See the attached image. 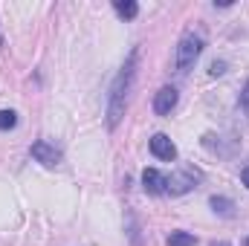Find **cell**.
Masks as SVG:
<instances>
[{"label":"cell","instance_id":"obj_13","mask_svg":"<svg viewBox=\"0 0 249 246\" xmlns=\"http://www.w3.org/2000/svg\"><path fill=\"white\" fill-rule=\"evenodd\" d=\"M241 107L249 113V81L244 84V90H241Z\"/></svg>","mask_w":249,"mask_h":246},{"label":"cell","instance_id":"obj_8","mask_svg":"<svg viewBox=\"0 0 249 246\" xmlns=\"http://www.w3.org/2000/svg\"><path fill=\"white\" fill-rule=\"evenodd\" d=\"M209 206L214 209V214H223V217H232V214H235V203H232L229 197H217V194H214V197L209 200Z\"/></svg>","mask_w":249,"mask_h":246},{"label":"cell","instance_id":"obj_12","mask_svg":"<svg viewBox=\"0 0 249 246\" xmlns=\"http://www.w3.org/2000/svg\"><path fill=\"white\" fill-rule=\"evenodd\" d=\"M209 72H212V75H223V72H226V61H212Z\"/></svg>","mask_w":249,"mask_h":246},{"label":"cell","instance_id":"obj_4","mask_svg":"<svg viewBox=\"0 0 249 246\" xmlns=\"http://www.w3.org/2000/svg\"><path fill=\"white\" fill-rule=\"evenodd\" d=\"M200 180V174H194V171H180V174H171V177H165V191H171V194H186L191 191L194 185Z\"/></svg>","mask_w":249,"mask_h":246},{"label":"cell","instance_id":"obj_11","mask_svg":"<svg viewBox=\"0 0 249 246\" xmlns=\"http://www.w3.org/2000/svg\"><path fill=\"white\" fill-rule=\"evenodd\" d=\"M18 124V113L15 110H0V130H12Z\"/></svg>","mask_w":249,"mask_h":246},{"label":"cell","instance_id":"obj_9","mask_svg":"<svg viewBox=\"0 0 249 246\" xmlns=\"http://www.w3.org/2000/svg\"><path fill=\"white\" fill-rule=\"evenodd\" d=\"M168 246H197V238L191 232H171L168 235Z\"/></svg>","mask_w":249,"mask_h":246},{"label":"cell","instance_id":"obj_3","mask_svg":"<svg viewBox=\"0 0 249 246\" xmlns=\"http://www.w3.org/2000/svg\"><path fill=\"white\" fill-rule=\"evenodd\" d=\"M29 154H32V159H35V162H41L44 168H55V165L61 162V151H58L55 145H50V142H44V139H38V142H32V148H29Z\"/></svg>","mask_w":249,"mask_h":246},{"label":"cell","instance_id":"obj_15","mask_svg":"<svg viewBox=\"0 0 249 246\" xmlns=\"http://www.w3.org/2000/svg\"><path fill=\"white\" fill-rule=\"evenodd\" d=\"M212 246H232V244H226V241H214Z\"/></svg>","mask_w":249,"mask_h":246},{"label":"cell","instance_id":"obj_5","mask_svg":"<svg viewBox=\"0 0 249 246\" xmlns=\"http://www.w3.org/2000/svg\"><path fill=\"white\" fill-rule=\"evenodd\" d=\"M177 99H180V93H177L174 87H162V90L154 96V113H157V116H168V113L177 107Z\"/></svg>","mask_w":249,"mask_h":246},{"label":"cell","instance_id":"obj_6","mask_svg":"<svg viewBox=\"0 0 249 246\" xmlns=\"http://www.w3.org/2000/svg\"><path fill=\"white\" fill-rule=\"evenodd\" d=\"M151 154H154L157 159L171 162V159H177V145H174L165 133H157V136H151Z\"/></svg>","mask_w":249,"mask_h":246},{"label":"cell","instance_id":"obj_16","mask_svg":"<svg viewBox=\"0 0 249 246\" xmlns=\"http://www.w3.org/2000/svg\"><path fill=\"white\" fill-rule=\"evenodd\" d=\"M0 47H3V38H0Z\"/></svg>","mask_w":249,"mask_h":246},{"label":"cell","instance_id":"obj_10","mask_svg":"<svg viewBox=\"0 0 249 246\" xmlns=\"http://www.w3.org/2000/svg\"><path fill=\"white\" fill-rule=\"evenodd\" d=\"M113 6H116V12H119L122 18H127V20H133V18L139 15V6H136L133 0H116Z\"/></svg>","mask_w":249,"mask_h":246},{"label":"cell","instance_id":"obj_7","mask_svg":"<svg viewBox=\"0 0 249 246\" xmlns=\"http://www.w3.org/2000/svg\"><path fill=\"white\" fill-rule=\"evenodd\" d=\"M142 185L148 194H165V177L157 171V168H145L142 174Z\"/></svg>","mask_w":249,"mask_h":246},{"label":"cell","instance_id":"obj_2","mask_svg":"<svg viewBox=\"0 0 249 246\" xmlns=\"http://www.w3.org/2000/svg\"><path fill=\"white\" fill-rule=\"evenodd\" d=\"M200 53H203V38L197 32H186L177 44V70L188 72L194 67V61L200 58Z\"/></svg>","mask_w":249,"mask_h":246},{"label":"cell","instance_id":"obj_1","mask_svg":"<svg viewBox=\"0 0 249 246\" xmlns=\"http://www.w3.org/2000/svg\"><path fill=\"white\" fill-rule=\"evenodd\" d=\"M136 61H139V50H130L119 75L110 84V96H107V127L110 130H116L124 116V107H127V99H130V90H133V81H136Z\"/></svg>","mask_w":249,"mask_h":246},{"label":"cell","instance_id":"obj_14","mask_svg":"<svg viewBox=\"0 0 249 246\" xmlns=\"http://www.w3.org/2000/svg\"><path fill=\"white\" fill-rule=\"evenodd\" d=\"M241 180H244V185H247V188H249V165H247V168H244V171H241Z\"/></svg>","mask_w":249,"mask_h":246}]
</instances>
